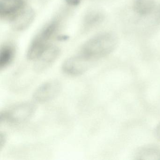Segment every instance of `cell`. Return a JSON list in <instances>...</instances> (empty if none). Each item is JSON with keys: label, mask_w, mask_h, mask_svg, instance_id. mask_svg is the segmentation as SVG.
<instances>
[{"label": "cell", "mask_w": 160, "mask_h": 160, "mask_svg": "<svg viewBox=\"0 0 160 160\" xmlns=\"http://www.w3.org/2000/svg\"><path fill=\"white\" fill-rule=\"evenodd\" d=\"M118 40L111 32H103L91 38L81 47L78 53L91 62L107 56L115 49Z\"/></svg>", "instance_id": "6da1fadb"}, {"label": "cell", "mask_w": 160, "mask_h": 160, "mask_svg": "<svg viewBox=\"0 0 160 160\" xmlns=\"http://www.w3.org/2000/svg\"><path fill=\"white\" fill-rule=\"evenodd\" d=\"M59 27V22L54 20L46 25L39 32L28 49L27 57L29 60L36 61L41 57L50 46L49 43L58 30Z\"/></svg>", "instance_id": "7a4b0ae2"}, {"label": "cell", "mask_w": 160, "mask_h": 160, "mask_svg": "<svg viewBox=\"0 0 160 160\" xmlns=\"http://www.w3.org/2000/svg\"><path fill=\"white\" fill-rule=\"evenodd\" d=\"M36 109V106L33 103L25 102L18 104L1 112V122L13 124L23 123L33 116Z\"/></svg>", "instance_id": "3957f363"}, {"label": "cell", "mask_w": 160, "mask_h": 160, "mask_svg": "<svg viewBox=\"0 0 160 160\" xmlns=\"http://www.w3.org/2000/svg\"><path fill=\"white\" fill-rule=\"evenodd\" d=\"M62 88L61 83L56 79L49 80L39 86L33 92V100L38 103H44L52 101L58 95Z\"/></svg>", "instance_id": "277c9868"}, {"label": "cell", "mask_w": 160, "mask_h": 160, "mask_svg": "<svg viewBox=\"0 0 160 160\" xmlns=\"http://www.w3.org/2000/svg\"><path fill=\"white\" fill-rule=\"evenodd\" d=\"M92 62L78 54L70 57L63 62V72L72 76H78L86 73L90 67Z\"/></svg>", "instance_id": "5b68a950"}, {"label": "cell", "mask_w": 160, "mask_h": 160, "mask_svg": "<svg viewBox=\"0 0 160 160\" xmlns=\"http://www.w3.org/2000/svg\"><path fill=\"white\" fill-rule=\"evenodd\" d=\"M25 8V0H1L0 17L12 20Z\"/></svg>", "instance_id": "8992f818"}, {"label": "cell", "mask_w": 160, "mask_h": 160, "mask_svg": "<svg viewBox=\"0 0 160 160\" xmlns=\"http://www.w3.org/2000/svg\"><path fill=\"white\" fill-rule=\"evenodd\" d=\"M59 55L60 49L57 47L50 46L36 61L34 70L37 72L45 71L56 61Z\"/></svg>", "instance_id": "52a82bcc"}, {"label": "cell", "mask_w": 160, "mask_h": 160, "mask_svg": "<svg viewBox=\"0 0 160 160\" xmlns=\"http://www.w3.org/2000/svg\"><path fill=\"white\" fill-rule=\"evenodd\" d=\"M34 17L35 13L32 9L25 8L12 20L14 28L18 31L26 29L32 23Z\"/></svg>", "instance_id": "ba28073f"}, {"label": "cell", "mask_w": 160, "mask_h": 160, "mask_svg": "<svg viewBox=\"0 0 160 160\" xmlns=\"http://www.w3.org/2000/svg\"><path fill=\"white\" fill-rule=\"evenodd\" d=\"M104 19V15L101 12L92 11L87 13L83 21V30L89 31L99 26Z\"/></svg>", "instance_id": "9c48e42d"}, {"label": "cell", "mask_w": 160, "mask_h": 160, "mask_svg": "<svg viewBox=\"0 0 160 160\" xmlns=\"http://www.w3.org/2000/svg\"><path fill=\"white\" fill-rule=\"evenodd\" d=\"M14 48L11 45H5L0 50V70L6 69L11 64L14 58Z\"/></svg>", "instance_id": "30bf717a"}, {"label": "cell", "mask_w": 160, "mask_h": 160, "mask_svg": "<svg viewBox=\"0 0 160 160\" xmlns=\"http://www.w3.org/2000/svg\"><path fill=\"white\" fill-rule=\"evenodd\" d=\"M134 10L140 15H147L152 13L155 9L153 0H135L133 4Z\"/></svg>", "instance_id": "8fae6325"}, {"label": "cell", "mask_w": 160, "mask_h": 160, "mask_svg": "<svg viewBox=\"0 0 160 160\" xmlns=\"http://www.w3.org/2000/svg\"><path fill=\"white\" fill-rule=\"evenodd\" d=\"M138 159L143 160H160V148L148 147L143 148L138 151Z\"/></svg>", "instance_id": "7c38bea8"}, {"label": "cell", "mask_w": 160, "mask_h": 160, "mask_svg": "<svg viewBox=\"0 0 160 160\" xmlns=\"http://www.w3.org/2000/svg\"><path fill=\"white\" fill-rule=\"evenodd\" d=\"M6 142V136L4 133L0 134V149H2Z\"/></svg>", "instance_id": "4fadbf2b"}, {"label": "cell", "mask_w": 160, "mask_h": 160, "mask_svg": "<svg viewBox=\"0 0 160 160\" xmlns=\"http://www.w3.org/2000/svg\"><path fill=\"white\" fill-rule=\"evenodd\" d=\"M81 1V0H66V2L68 4L72 5V6L78 5L80 3Z\"/></svg>", "instance_id": "5bb4252c"}, {"label": "cell", "mask_w": 160, "mask_h": 160, "mask_svg": "<svg viewBox=\"0 0 160 160\" xmlns=\"http://www.w3.org/2000/svg\"><path fill=\"white\" fill-rule=\"evenodd\" d=\"M156 134L157 138L160 140V123L158 124L156 128Z\"/></svg>", "instance_id": "9a60e30c"}]
</instances>
